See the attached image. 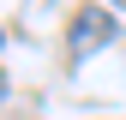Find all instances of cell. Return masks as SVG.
Instances as JSON below:
<instances>
[{
  "label": "cell",
  "mask_w": 126,
  "mask_h": 120,
  "mask_svg": "<svg viewBox=\"0 0 126 120\" xmlns=\"http://www.w3.org/2000/svg\"><path fill=\"white\" fill-rule=\"evenodd\" d=\"M108 42H114V12H108V6H78L72 24H66V48H72V60L96 54V48H108Z\"/></svg>",
  "instance_id": "1"
},
{
  "label": "cell",
  "mask_w": 126,
  "mask_h": 120,
  "mask_svg": "<svg viewBox=\"0 0 126 120\" xmlns=\"http://www.w3.org/2000/svg\"><path fill=\"white\" fill-rule=\"evenodd\" d=\"M0 102H6V72H0Z\"/></svg>",
  "instance_id": "2"
},
{
  "label": "cell",
  "mask_w": 126,
  "mask_h": 120,
  "mask_svg": "<svg viewBox=\"0 0 126 120\" xmlns=\"http://www.w3.org/2000/svg\"><path fill=\"white\" fill-rule=\"evenodd\" d=\"M108 6H120V12H126V0H108Z\"/></svg>",
  "instance_id": "3"
}]
</instances>
